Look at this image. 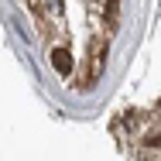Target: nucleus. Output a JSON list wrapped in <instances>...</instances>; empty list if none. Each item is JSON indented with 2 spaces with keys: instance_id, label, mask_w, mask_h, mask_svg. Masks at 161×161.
Returning <instances> with one entry per match:
<instances>
[{
  "instance_id": "1",
  "label": "nucleus",
  "mask_w": 161,
  "mask_h": 161,
  "mask_svg": "<svg viewBox=\"0 0 161 161\" xmlns=\"http://www.w3.org/2000/svg\"><path fill=\"white\" fill-rule=\"evenodd\" d=\"M52 65H55L58 75H69V72H72V55H69V48H55V52H52Z\"/></svg>"
},
{
  "instance_id": "2",
  "label": "nucleus",
  "mask_w": 161,
  "mask_h": 161,
  "mask_svg": "<svg viewBox=\"0 0 161 161\" xmlns=\"http://www.w3.org/2000/svg\"><path fill=\"white\" fill-rule=\"evenodd\" d=\"M113 17H117V0H106V21L113 24Z\"/></svg>"
},
{
  "instance_id": "3",
  "label": "nucleus",
  "mask_w": 161,
  "mask_h": 161,
  "mask_svg": "<svg viewBox=\"0 0 161 161\" xmlns=\"http://www.w3.org/2000/svg\"><path fill=\"white\" fill-rule=\"evenodd\" d=\"M45 7H48V10H55V7H58V0H45Z\"/></svg>"
}]
</instances>
